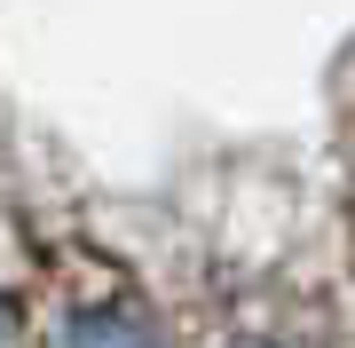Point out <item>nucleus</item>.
Listing matches in <instances>:
<instances>
[{
  "label": "nucleus",
  "mask_w": 355,
  "mask_h": 348,
  "mask_svg": "<svg viewBox=\"0 0 355 348\" xmlns=\"http://www.w3.org/2000/svg\"><path fill=\"white\" fill-rule=\"evenodd\" d=\"M64 348H158V340L142 324H127V317H71Z\"/></svg>",
  "instance_id": "1"
},
{
  "label": "nucleus",
  "mask_w": 355,
  "mask_h": 348,
  "mask_svg": "<svg viewBox=\"0 0 355 348\" xmlns=\"http://www.w3.org/2000/svg\"><path fill=\"white\" fill-rule=\"evenodd\" d=\"M229 348H277V340H229Z\"/></svg>",
  "instance_id": "2"
},
{
  "label": "nucleus",
  "mask_w": 355,
  "mask_h": 348,
  "mask_svg": "<svg viewBox=\"0 0 355 348\" xmlns=\"http://www.w3.org/2000/svg\"><path fill=\"white\" fill-rule=\"evenodd\" d=\"M0 340H8V309H0Z\"/></svg>",
  "instance_id": "3"
}]
</instances>
